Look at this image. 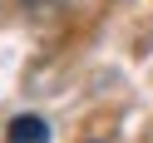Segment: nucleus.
Instances as JSON below:
<instances>
[{
  "instance_id": "f257e3e1",
  "label": "nucleus",
  "mask_w": 153,
  "mask_h": 143,
  "mask_svg": "<svg viewBox=\"0 0 153 143\" xmlns=\"http://www.w3.org/2000/svg\"><path fill=\"white\" fill-rule=\"evenodd\" d=\"M45 138H50V123L40 113H20L10 123V143H45Z\"/></svg>"
},
{
  "instance_id": "f03ea898",
  "label": "nucleus",
  "mask_w": 153,
  "mask_h": 143,
  "mask_svg": "<svg viewBox=\"0 0 153 143\" xmlns=\"http://www.w3.org/2000/svg\"><path fill=\"white\" fill-rule=\"evenodd\" d=\"M25 5H30V10H40V15H50V10H59L64 0H25Z\"/></svg>"
}]
</instances>
